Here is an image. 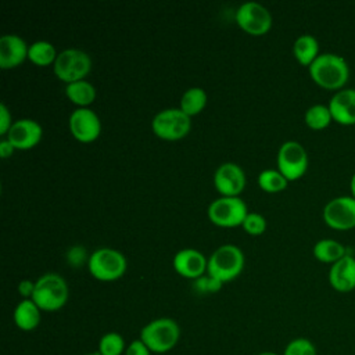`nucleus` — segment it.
<instances>
[{
	"label": "nucleus",
	"instance_id": "72a5a7b5",
	"mask_svg": "<svg viewBox=\"0 0 355 355\" xmlns=\"http://www.w3.org/2000/svg\"><path fill=\"white\" fill-rule=\"evenodd\" d=\"M33 290H35V282L29 279H24L18 283V293L25 298H32Z\"/></svg>",
	"mask_w": 355,
	"mask_h": 355
},
{
	"label": "nucleus",
	"instance_id": "412c9836",
	"mask_svg": "<svg viewBox=\"0 0 355 355\" xmlns=\"http://www.w3.org/2000/svg\"><path fill=\"white\" fill-rule=\"evenodd\" d=\"M293 53H294L295 60L301 65L309 67L316 60V57L320 54L319 53V42L315 36H312L309 33H302L294 40Z\"/></svg>",
	"mask_w": 355,
	"mask_h": 355
},
{
	"label": "nucleus",
	"instance_id": "bb28decb",
	"mask_svg": "<svg viewBox=\"0 0 355 355\" xmlns=\"http://www.w3.org/2000/svg\"><path fill=\"white\" fill-rule=\"evenodd\" d=\"M125 340L116 331H108L101 336L98 341V354L100 355H122L125 354Z\"/></svg>",
	"mask_w": 355,
	"mask_h": 355
},
{
	"label": "nucleus",
	"instance_id": "2f4dec72",
	"mask_svg": "<svg viewBox=\"0 0 355 355\" xmlns=\"http://www.w3.org/2000/svg\"><path fill=\"white\" fill-rule=\"evenodd\" d=\"M123 355H151V351L147 348V345L140 340H133L125 349Z\"/></svg>",
	"mask_w": 355,
	"mask_h": 355
},
{
	"label": "nucleus",
	"instance_id": "b1692460",
	"mask_svg": "<svg viewBox=\"0 0 355 355\" xmlns=\"http://www.w3.org/2000/svg\"><path fill=\"white\" fill-rule=\"evenodd\" d=\"M57 55L58 53L55 51L54 44L47 40H36L29 44L28 58L37 65H49L51 62L54 64Z\"/></svg>",
	"mask_w": 355,
	"mask_h": 355
},
{
	"label": "nucleus",
	"instance_id": "4c0bfd02",
	"mask_svg": "<svg viewBox=\"0 0 355 355\" xmlns=\"http://www.w3.org/2000/svg\"><path fill=\"white\" fill-rule=\"evenodd\" d=\"M85 355H100L98 352H90V354H85Z\"/></svg>",
	"mask_w": 355,
	"mask_h": 355
},
{
	"label": "nucleus",
	"instance_id": "7c9ffc66",
	"mask_svg": "<svg viewBox=\"0 0 355 355\" xmlns=\"http://www.w3.org/2000/svg\"><path fill=\"white\" fill-rule=\"evenodd\" d=\"M11 125V112L7 108L6 103H0V135H7Z\"/></svg>",
	"mask_w": 355,
	"mask_h": 355
},
{
	"label": "nucleus",
	"instance_id": "e433bc0d",
	"mask_svg": "<svg viewBox=\"0 0 355 355\" xmlns=\"http://www.w3.org/2000/svg\"><path fill=\"white\" fill-rule=\"evenodd\" d=\"M258 355H279V354H276L273 351H263V352H259Z\"/></svg>",
	"mask_w": 355,
	"mask_h": 355
},
{
	"label": "nucleus",
	"instance_id": "9d476101",
	"mask_svg": "<svg viewBox=\"0 0 355 355\" xmlns=\"http://www.w3.org/2000/svg\"><path fill=\"white\" fill-rule=\"evenodd\" d=\"M324 223L334 230H351L355 227V198L338 196L329 200L322 211Z\"/></svg>",
	"mask_w": 355,
	"mask_h": 355
},
{
	"label": "nucleus",
	"instance_id": "f3484780",
	"mask_svg": "<svg viewBox=\"0 0 355 355\" xmlns=\"http://www.w3.org/2000/svg\"><path fill=\"white\" fill-rule=\"evenodd\" d=\"M29 46L17 33H4L0 36V67L7 69L17 67L28 57Z\"/></svg>",
	"mask_w": 355,
	"mask_h": 355
},
{
	"label": "nucleus",
	"instance_id": "ddd939ff",
	"mask_svg": "<svg viewBox=\"0 0 355 355\" xmlns=\"http://www.w3.org/2000/svg\"><path fill=\"white\" fill-rule=\"evenodd\" d=\"M214 184L222 196H237L245 186V173L239 164L223 162L215 169Z\"/></svg>",
	"mask_w": 355,
	"mask_h": 355
},
{
	"label": "nucleus",
	"instance_id": "7ed1b4c3",
	"mask_svg": "<svg viewBox=\"0 0 355 355\" xmlns=\"http://www.w3.org/2000/svg\"><path fill=\"white\" fill-rule=\"evenodd\" d=\"M68 284L65 279L54 272L39 276L35 282L32 300L42 311H57L62 308L68 300Z\"/></svg>",
	"mask_w": 355,
	"mask_h": 355
},
{
	"label": "nucleus",
	"instance_id": "4468645a",
	"mask_svg": "<svg viewBox=\"0 0 355 355\" xmlns=\"http://www.w3.org/2000/svg\"><path fill=\"white\" fill-rule=\"evenodd\" d=\"M43 135L42 125L31 118H22L12 122L10 130L7 132V139L15 148L26 150L32 148L39 143Z\"/></svg>",
	"mask_w": 355,
	"mask_h": 355
},
{
	"label": "nucleus",
	"instance_id": "393cba45",
	"mask_svg": "<svg viewBox=\"0 0 355 355\" xmlns=\"http://www.w3.org/2000/svg\"><path fill=\"white\" fill-rule=\"evenodd\" d=\"M304 119H305L306 126L313 129V130L326 129L333 122V116H331V112L329 110V105H324V104L311 105L305 111Z\"/></svg>",
	"mask_w": 355,
	"mask_h": 355
},
{
	"label": "nucleus",
	"instance_id": "cd10ccee",
	"mask_svg": "<svg viewBox=\"0 0 355 355\" xmlns=\"http://www.w3.org/2000/svg\"><path fill=\"white\" fill-rule=\"evenodd\" d=\"M283 355H318V352L315 344L311 340L305 337H297L286 345Z\"/></svg>",
	"mask_w": 355,
	"mask_h": 355
},
{
	"label": "nucleus",
	"instance_id": "6e6552de",
	"mask_svg": "<svg viewBox=\"0 0 355 355\" xmlns=\"http://www.w3.org/2000/svg\"><path fill=\"white\" fill-rule=\"evenodd\" d=\"M151 128L157 136L166 140H176L189 133L191 121L180 108H165L154 115Z\"/></svg>",
	"mask_w": 355,
	"mask_h": 355
},
{
	"label": "nucleus",
	"instance_id": "c9c22d12",
	"mask_svg": "<svg viewBox=\"0 0 355 355\" xmlns=\"http://www.w3.org/2000/svg\"><path fill=\"white\" fill-rule=\"evenodd\" d=\"M349 190H351V197L355 198V173L349 179Z\"/></svg>",
	"mask_w": 355,
	"mask_h": 355
},
{
	"label": "nucleus",
	"instance_id": "f03ea898",
	"mask_svg": "<svg viewBox=\"0 0 355 355\" xmlns=\"http://www.w3.org/2000/svg\"><path fill=\"white\" fill-rule=\"evenodd\" d=\"M180 338V327L171 318H157L140 330V340L154 354H165L173 349Z\"/></svg>",
	"mask_w": 355,
	"mask_h": 355
},
{
	"label": "nucleus",
	"instance_id": "aec40b11",
	"mask_svg": "<svg viewBox=\"0 0 355 355\" xmlns=\"http://www.w3.org/2000/svg\"><path fill=\"white\" fill-rule=\"evenodd\" d=\"M312 252L318 261H320L323 263H330V265L336 263L337 261H340L341 258H344L348 254L345 245L334 239L318 240L313 244Z\"/></svg>",
	"mask_w": 355,
	"mask_h": 355
},
{
	"label": "nucleus",
	"instance_id": "c85d7f7f",
	"mask_svg": "<svg viewBox=\"0 0 355 355\" xmlns=\"http://www.w3.org/2000/svg\"><path fill=\"white\" fill-rule=\"evenodd\" d=\"M244 230L250 234H261L266 229V219L258 212H248L241 223Z\"/></svg>",
	"mask_w": 355,
	"mask_h": 355
},
{
	"label": "nucleus",
	"instance_id": "2eb2a0df",
	"mask_svg": "<svg viewBox=\"0 0 355 355\" xmlns=\"http://www.w3.org/2000/svg\"><path fill=\"white\" fill-rule=\"evenodd\" d=\"M327 105L334 122L343 126L355 125V89L345 87L336 92Z\"/></svg>",
	"mask_w": 355,
	"mask_h": 355
},
{
	"label": "nucleus",
	"instance_id": "dca6fc26",
	"mask_svg": "<svg viewBox=\"0 0 355 355\" xmlns=\"http://www.w3.org/2000/svg\"><path fill=\"white\" fill-rule=\"evenodd\" d=\"M172 263L175 270L182 276L197 279L207 270L208 259L196 248H182L173 255Z\"/></svg>",
	"mask_w": 355,
	"mask_h": 355
},
{
	"label": "nucleus",
	"instance_id": "0eeeda50",
	"mask_svg": "<svg viewBox=\"0 0 355 355\" xmlns=\"http://www.w3.org/2000/svg\"><path fill=\"white\" fill-rule=\"evenodd\" d=\"M207 214L215 225L230 227L241 225L248 211L244 200L239 196H220L209 202Z\"/></svg>",
	"mask_w": 355,
	"mask_h": 355
},
{
	"label": "nucleus",
	"instance_id": "39448f33",
	"mask_svg": "<svg viewBox=\"0 0 355 355\" xmlns=\"http://www.w3.org/2000/svg\"><path fill=\"white\" fill-rule=\"evenodd\" d=\"M87 265L90 273L96 279L110 282L121 277L125 273L126 258L116 248L100 247L89 255Z\"/></svg>",
	"mask_w": 355,
	"mask_h": 355
},
{
	"label": "nucleus",
	"instance_id": "473e14b6",
	"mask_svg": "<svg viewBox=\"0 0 355 355\" xmlns=\"http://www.w3.org/2000/svg\"><path fill=\"white\" fill-rule=\"evenodd\" d=\"M86 258V252H85V248L80 247V245H76V247H72L69 251H68V259L69 262L72 263H82V261Z\"/></svg>",
	"mask_w": 355,
	"mask_h": 355
},
{
	"label": "nucleus",
	"instance_id": "6ab92c4d",
	"mask_svg": "<svg viewBox=\"0 0 355 355\" xmlns=\"http://www.w3.org/2000/svg\"><path fill=\"white\" fill-rule=\"evenodd\" d=\"M40 308L35 304L32 298L21 300L14 309V322L18 329L24 331H31L40 323Z\"/></svg>",
	"mask_w": 355,
	"mask_h": 355
},
{
	"label": "nucleus",
	"instance_id": "f257e3e1",
	"mask_svg": "<svg viewBox=\"0 0 355 355\" xmlns=\"http://www.w3.org/2000/svg\"><path fill=\"white\" fill-rule=\"evenodd\" d=\"M312 80L326 90L338 92L345 89L349 79V65L347 60L336 53H320L308 67Z\"/></svg>",
	"mask_w": 355,
	"mask_h": 355
},
{
	"label": "nucleus",
	"instance_id": "4be33fe9",
	"mask_svg": "<svg viewBox=\"0 0 355 355\" xmlns=\"http://www.w3.org/2000/svg\"><path fill=\"white\" fill-rule=\"evenodd\" d=\"M65 93L69 97V100L78 104L79 107H87L90 103H93L96 97L94 86L86 79H79V80L67 83Z\"/></svg>",
	"mask_w": 355,
	"mask_h": 355
},
{
	"label": "nucleus",
	"instance_id": "1a4fd4ad",
	"mask_svg": "<svg viewBox=\"0 0 355 355\" xmlns=\"http://www.w3.org/2000/svg\"><path fill=\"white\" fill-rule=\"evenodd\" d=\"M277 169L287 178L295 180L301 178L308 168V154L304 146L295 140H287L277 150Z\"/></svg>",
	"mask_w": 355,
	"mask_h": 355
},
{
	"label": "nucleus",
	"instance_id": "c756f323",
	"mask_svg": "<svg viewBox=\"0 0 355 355\" xmlns=\"http://www.w3.org/2000/svg\"><path fill=\"white\" fill-rule=\"evenodd\" d=\"M193 286L200 293H215L222 287V282L212 277L211 275H207V276L202 275V276L194 279Z\"/></svg>",
	"mask_w": 355,
	"mask_h": 355
},
{
	"label": "nucleus",
	"instance_id": "f704fd0d",
	"mask_svg": "<svg viewBox=\"0 0 355 355\" xmlns=\"http://www.w3.org/2000/svg\"><path fill=\"white\" fill-rule=\"evenodd\" d=\"M14 148H15V147L11 144V141H10L7 137L0 140V155H1V158L10 157V155L12 154Z\"/></svg>",
	"mask_w": 355,
	"mask_h": 355
},
{
	"label": "nucleus",
	"instance_id": "a211bd4d",
	"mask_svg": "<svg viewBox=\"0 0 355 355\" xmlns=\"http://www.w3.org/2000/svg\"><path fill=\"white\" fill-rule=\"evenodd\" d=\"M329 283L338 293L355 290V257L347 254L330 266Z\"/></svg>",
	"mask_w": 355,
	"mask_h": 355
},
{
	"label": "nucleus",
	"instance_id": "a878e982",
	"mask_svg": "<svg viewBox=\"0 0 355 355\" xmlns=\"http://www.w3.org/2000/svg\"><path fill=\"white\" fill-rule=\"evenodd\" d=\"M287 182H288L287 178L279 169L268 168L261 171L258 175V184L265 191H269V193H275L286 189Z\"/></svg>",
	"mask_w": 355,
	"mask_h": 355
},
{
	"label": "nucleus",
	"instance_id": "423d86ee",
	"mask_svg": "<svg viewBox=\"0 0 355 355\" xmlns=\"http://www.w3.org/2000/svg\"><path fill=\"white\" fill-rule=\"evenodd\" d=\"M92 68L90 55L76 47H68L58 53L53 69L54 73L64 82L71 83L83 79Z\"/></svg>",
	"mask_w": 355,
	"mask_h": 355
},
{
	"label": "nucleus",
	"instance_id": "f8f14e48",
	"mask_svg": "<svg viewBox=\"0 0 355 355\" xmlns=\"http://www.w3.org/2000/svg\"><path fill=\"white\" fill-rule=\"evenodd\" d=\"M69 129L80 141L94 140L101 130L98 115L89 107H78L69 115Z\"/></svg>",
	"mask_w": 355,
	"mask_h": 355
},
{
	"label": "nucleus",
	"instance_id": "20e7f679",
	"mask_svg": "<svg viewBox=\"0 0 355 355\" xmlns=\"http://www.w3.org/2000/svg\"><path fill=\"white\" fill-rule=\"evenodd\" d=\"M244 266V254L236 244H222L211 254L207 272L212 277L225 283L234 279Z\"/></svg>",
	"mask_w": 355,
	"mask_h": 355
},
{
	"label": "nucleus",
	"instance_id": "5701e85b",
	"mask_svg": "<svg viewBox=\"0 0 355 355\" xmlns=\"http://www.w3.org/2000/svg\"><path fill=\"white\" fill-rule=\"evenodd\" d=\"M207 103V93L202 87L193 86L184 90L180 97V110L186 112L189 116L198 114Z\"/></svg>",
	"mask_w": 355,
	"mask_h": 355
},
{
	"label": "nucleus",
	"instance_id": "9b49d317",
	"mask_svg": "<svg viewBox=\"0 0 355 355\" xmlns=\"http://www.w3.org/2000/svg\"><path fill=\"white\" fill-rule=\"evenodd\" d=\"M236 21L251 35H263L272 26L270 11L258 1H244L236 10Z\"/></svg>",
	"mask_w": 355,
	"mask_h": 355
}]
</instances>
